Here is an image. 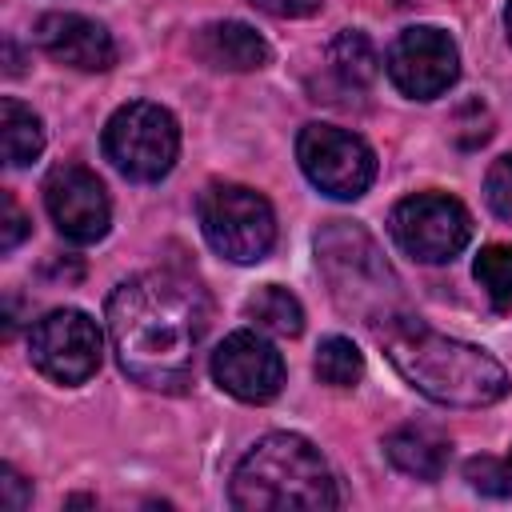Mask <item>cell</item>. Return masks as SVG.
<instances>
[{
	"instance_id": "ac0fdd59",
	"label": "cell",
	"mask_w": 512,
	"mask_h": 512,
	"mask_svg": "<svg viewBox=\"0 0 512 512\" xmlns=\"http://www.w3.org/2000/svg\"><path fill=\"white\" fill-rule=\"evenodd\" d=\"M328 64H332V72L340 76L344 88H368V84L376 80V68H380L372 40H368L364 32H352V28L332 40Z\"/></svg>"
},
{
	"instance_id": "7a4b0ae2",
	"label": "cell",
	"mask_w": 512,
	"mask_h": 512,
	"mask_svg": "<svg viewBox=\"0 0 512 512\" xmlns=\"http://www.w3.org/2000/svg\"><path fill=\"white\" fill-rule=\"evenodd\" d=\"M392 368L428 400L444 408H488L508 392V372L476 344L452 340L424 320L396 312L372 324Z\"/></svg>"
},
{
	"instance_id": "ba28073f",
	"label": "cell",
	"mask_w": 512,
	"mask_h": 512,
	"mask_svg": "<svg viewBox=\"0 0 512 512\" xmlns=\"http://www.w3.org/2000/svg\"><path fill=\"white\" fill-rule=\"evenodd\" d=\"M104 356L100 324L80 308H56L28 332V360L56 384H84L96 376Z\"/></svg>"
},
{
	"instance_id": "8fae6325",
	"label": "cell",
	"mask_w": 512,
	"mask_h": 512,
	"mask_svg": "<svg viewBox=\"0 0 512 512\" xmlns=\"http://www.w3.org/2000/svg\"><path fill=\"white\" fill-rule=\"evenodd\" d=\"M44 208L64 240L72 244H96L104 240L112 224V204L96 172L80 164H56L44 180Z\"/></svg>"
},
{
	"instance_id": "cb8c5ba5",
	"label": "cell",
	"mask_w": 512,
	"mask_h": 512,
	"mask_svg": "<svg viewBox=\"0 0 512 512\" xmlns=\"http://www.w3.org/2000/svg\"><path fill=\"white\" fill-rule=\"evenodd\" d=\"M0 492H4V496H0V504H4L8 512H20V508L32 500V488L24 484V476H20L12 464H4V468H0Z\"/></svg>"
},
{
	"instance_id": "603a6c76",
	"label": "cell",
	"mask_w": 512,
	"mask_h": 512,
	"mask_svg": "<svg viewBox=\"0 0 512 512\" xmlns=\"http://www.w3.org/2000/svg\"><path fill=\"white\" fill-rule=\"evenodd\" d=\"M0 208H4V228H0V252H12L24 236H28V220H24V212L16 208V200H12V192H4L0 196Z\"/></svg>"
},
{
	"instance_id": "5bb4252c",
	"label": "cell",
	"mask_w": 512,
	"mask_h": 512,
	"mask_svg": "<svg viewBox=\"0 0 512 512\" xmlns=\"http://www.w3.org/2000/svg\"><path fill=\"white\" fill-rule=\"evenodd\" d=\"M196 56L208 64V68H220V72H252V68H264L272 60V48L268 40L240 24V20H216V24H204L196 32Z\"/></svg>"
},
{
	"instance_id": "484cf974",
	"label": "cell",
	"mask_w": 512,
	"mask_h": 512,
	"mask_svg": "<svg viewBox=\"0 0 512 512\" xmlns=\"http://www.w3.org/2000/svg\"><path fill=\"white\" fill-rule=\"evenodd\" d=\"M504 28H508V40H512V0H508V8H504Z\"/></svg>"
},
{
	"instance_id": "e0dca14e",
	"label": "cell",
	"mask_w": 512,
	"mask_h": 512,
	"mask_svg": "<svg viewBox=\"0 0 512 512\" xmlns=\"http://www.w3.org/2000/svg\"><path fill=\"white\" fill-rule=\"evenodd\" d=\"M244 316H248L256 328L272 332V336H300V328H304V308H300V300H296L288 288H280V284L256 288V292L248 296V304H244Z\"/></svg>"
},
{
	"instance_id": "d4e9b609",
	"label": "cell",
	"mask_w": 512,
	"mask_h": 512,
	"mask_svg": "<svg viewBox=\"0 0 512 512\" xmlns=\"http://www.w3.org/2000/svg\"><path fill=\"white\" fill-rule=\"evenodd\" d=\"M256 8H264L268 16H284V20H296V16H312L320 8V0H252Z\"/></svg>"
},
{
	"instance_id": "4fadbf2b",
	"label": "cell",
	"mask_w": 512,
	"mask_h": 512,
	"mask_svg": "<svg viewBox=\"0 0 512 512\" xmlns=\"http://www.w3.org/2000/svg\"><path fill=\"white\" fill-rule=\"evenodd\" d=\"M36 44L80 72H108L116 64V44L104 24L80 16V12H48L36 24Z\"/></svg>"
},
{
	"instance_id": "8992f818",
	"label": "cell",
	"mask_w": 512,
	"mask_h": 512,
	"mask_svg": "<svg viewBox=\"0 0 512 512\" xmlns=\"http://www.w3.org/2000/svg\"><path fill=\"white\" fill-rule=\"evenodd\" d=\"M180 152V128L176 116L152 100H132L112 112L104 124V156L112 168L128 180L156 184L172 172Z\"/></svg>"
},
{
	"instance_id": "44dd1931",
	"label": "cell",
	"mask_w": 512,
	"mask_h": 512,
	"mask_svg": "<svg viewBox=\"0 0 512 512\" xmlns=\"http://www.w3.org/2000/svg\"><path fill=\"white\" fill-rule=\"evenodd\" d=\"M484 200H488V208H492L500 220L512 224V156L492 160V168H488V176H484Z\"/></svg>"
},
{
	"instance_id": "30bf717a",
	"label": "cell",
	"mask_w": 512,
	"mask_h": 512,
	"mask_svg": "<svg viewBox=\"0 0 512 512\" xmlns=\"http://www.w3.org/2000/svg\"><path fill=\"white\" fill-rule=\"evenodd\" d=\"M384 68H388V80L404 96L436 100L460 76V48H456V40L444 28L416 24V28H404L392 40V48L384 56Z\"/></svg>"
},
{
	"instance_id": "4316f807",
	"label": "cell",
	"mask_w": 512,
	"mask_h": 512,
	"mask_svg": "<svg viewBox=\"0 0 512 512\" xmlns=\"http://www.w3.org/2000/svg\"><path fill=\"white\" fill-rule=\"evenodd\" d=\"M504 472H508V484H512V452H508V460H504Z\"/></svg>"
},
{
	"instance_id": "ffe728a7",
	"label": "cell",
	"mask_w": 512,
	"mask_h": 512,
	"mask_svg": "<svg viewBox=\"0 0 512 512\" xmlns=\"http://www.w3.org/2000/svg\"><path fill=\"white\" fill-rule=\"evenodd\" d=\"M472 276H476V284L484 288V296L492 300L496 312L512 308V248L508 244L480 248L476 264H472Z\"/></svg>"
},
{
	"instance_id": "3957f363",
	"label": "cell",
	"mask_w": 512,
	"mask_h": 512,
	"mask_svg": "<svg viewBox=\"0 0 512 512\" xmlns=\"http://www.w3.org/2000/svg\"><path fill=\"white\" fill-rule=\"evenodd\" d=\"M336 476L320 448L296 432L260 436L232 472V504L244 512L336 508Z\"/></svg>"
},
{
	"instance_id": "5b68a950",
	"label": "cell",
	"mask_w": 512,
	"mask_h": 512,
	"mask_svg": "<svg viewBox=\"0 0 512 512\" xmlns=\"http://www.w3.org/2000/svg\"><path fill=\"white\" fill-rule=\"evenodd\" d=\"M200 232L232 264H256L276 244V216L272 204L244 184H208L196 204Z\"/></svg>"
},
{
	"instance_id": "9c48e42d",
	"label": "cell",
	"mask_w": 512,
	"mask_h": 512,
	"mask_svg": "<svg viewBox=\"0 0 512 512\" xmlns=\"http://www.w3.org/2000/svg\"><path fill=\"white\" fill-rule=\"evenodd\" d=\"M296 160L304 176L332 200H356L376 180L372 148L356 132L332 124H304L296 136Z\"/></svg>"
},
{
	"instance_id": "9a60e30c",
	"label": "cell",
	"mask_w": 512,
	"mask_h": 512,
	"mask_svg": "<svg viewBox=\"0 0 512 512\" xmlns=\"http://www.w3.org/2000/svg\"><path fill=\"white\" fill-rule=\"evenodd\" d=\"M448 452H452L448 436L428 424H404L384 436V456L404 476H416V480H440L448 468Z\"/></svg>"
},
{
	"instance_id": "277c9868",
	"label": "cell",
	"mask_w": 512,
	"mask_h": 512,
	"mask_svg": "<svg viewBox=\"0 0 512 512\" xmlns=\"http://www.w3.org/2000/svg\"><path fill=\"white\" fill-rule=\"evenodd\" d=\"M316 264L332 300L368 324L400 312V280L388 268L376 240L352 220H328L316 236Z\"/></svg>"
},
{
	"instance_id": "52a82bcc",
	"label": "cell",
	"mask_w": 512,
	"mask_h": 512,
	"mask_svg": "<svg viewBox=\"0 0 512 512\" xmlns=\"http://www.w3.org/2000/svg\"><path fill=\"white\" fill-rule=\"evenodd\" d=\"M388 232L404 256L420 264H448L472 240V216L456 196L416 192L392 208Z\"/></svg>"
},
{
	"instance_id": "6da1fadb",
	"label": "cell",
	"mask_w": 512,
	"mask_h": 512,
	"mask_svg": "<svg viewBox=\"0 0 512 512\" xmlns=\"http://www.w3.org/2000/svg\"><path fill=\"white\" fill-rule=\"evenodd\" d=\"M208 332V296L176 272H140L108 296L120 368L156 392H184Z\"/></svg>"
},
{
	"instance_id": "7c38bea8",
	"label": "cell",
	"mask_w": 512,
	"mask_h": 512,
	"mask_svg": "<svg viewBox=\"0 0 512 512\" xmlns=\"http://www.w3.org/2000/svg\"><path fill=\"white\" fill-rule=\"evenodd\" d=\"M212 380L244 404H264L284 388V360L260 332L240 328L216 344Z\"/></svg>"
},
{
	"instance_id": "2e32d148",
	"label": "cell",
	"mask_w": 512,
	"mask_h": 512,
	"mask_svg": "<svg viewBox=\"0 0 512 512\" xmlns=\"http://www.w3.org/2000/svg\"><path fill=\"white\" fill-rule=\"evenodd\" d=\"M0 144H4V164L8 168H24L44 152L40 116L28 104H20L16 96L0 100Z\"/></svg>"
},
{
	"instance_id": "7402d4cb",
	"label": "cell",
	"mask_w": 512,
	"mask_h": 512,
	"mask_svg": "<svg viewBox=\"0 0 512 512\" xmlns=\"http://www.w3.org/2000/svg\"><path fill=\"white\" fill-rule=\"evenodd\" d=\"M464 476H468V484H472L476 492H488V496H508V492H512V484H508V472H504V460H492V456H476V460H468Z\"/></svg>"
},
{
	"instance_id": "d6986e66",
	"label": "cell",
	"mask_w": 512,
	"mask_h": 512,
	"mask_svg": "<svg viewBox=\"0 0 512 512\" xmlns=\"http://www.w3.org/2000/svg\"><path fill=\"white\" fill-rule=\"evenodd\" d=\"M316 376L332 388H352L364 376V356L348 336H328L316 348Z\"/></svg>"
}]
</instances>
